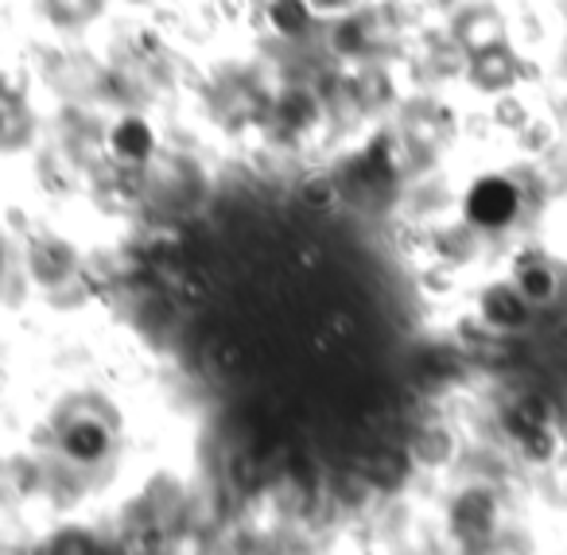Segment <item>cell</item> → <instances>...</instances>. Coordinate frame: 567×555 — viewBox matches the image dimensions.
I'll return each instance as SVG.
<instances>
[{"instance_id": "4", "label": "cell", "mask_w": 567, "mask_h": 555, "mask_svg": "<svg viewBox=\"0 0 567 555\" xmlns=\"http://www.w3.org/2000/svg\"><path fill=\"white\" fill-rule=\"evenodd\" d=\"M517 291L528 304H551L559 291V276L548 265H525L517 273Z\"/></svg>"}, {"instance_id": "1", "label": "cell", "mask_w": 567, "mask_h": 555, "mask_svg": "<svg viewBox=\"0 0 567 555\" xmlns=\"http://www.w3.org/2000/svg\"><path fill=\"white\" fill-rule=\"evenodd\" d=\"M517 206H520V195L509 179H478L474 191L466 195V218L482 229H502L517 218Z\"/></svg>"}, {"instance_id": "3", "label": "cell", "mask_w": 567, "mask_h": 555, "mask_svg": "<svg viewBox=\"0 0 567 555\" xmlns=\"http://www.w3.org/2000/svg\"><path fill=\"white\" fill-rule=\"evenodd\" d=\"M482 315L494 322L497 330H513V327H525L528 322V299L517 291V284H497V288L486 291L482 299Z\"/></svg>"}, {"instance_id": "2", "label": "cell", "mask_w": 567, "mask_h": 555, "mask_svg": "<svg viewBox=\"0 0 567 555\" xmlns=\"http://www.w3.org/2000/svg\"><path fill=\"white\" fill-rule=\"evenodd\" d=\"M502 528V501L489 490H466L455 505V532L471 544H486Z\"/></svg>"}]
</instances>
